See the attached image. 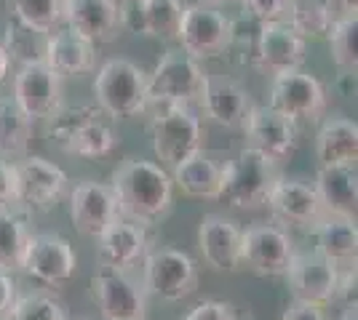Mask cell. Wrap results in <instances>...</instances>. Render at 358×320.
Segmentation results:
<instances>
[{
	"label": "cell",
	"instance_id": "6da1fadb",
	"mask_svg": "<svg viewBox=\"0 0 358 320\" xmlns=\"http://www.w3.org/2000/svg\"><path fill=\"white\" fill-rule=\"evenodd\" d=\"M110 190L118 200L120 219L139 227H152L174 206V182L164 166L152 160H123L110 179Z\"/></svg>",
	"mask_w": 358,
	"mask_h": 320
},
{
	"label": "cell",
	"instance_id": "7a4b0ae2",
	"mask_svg": "<svg viewBox=\"0 0 358 320\" xmlns=\"http://www.w3.org/2000/svg\"><path fill=\"white\" fill-rule=\"evenodd\" d=\"M45 137L57 150L86 160L107 158L120 142L113 121L96 105L62 107L48 118Z\"/></svg>",
	"mask_w": 358,
	"mask_h": 320
},
{
	"label": "cell",
	"instance_id": "3957f363",
	"mask_svg": "<svg viewBox=\"0 0 358 320\" xmlns=\"http://www.w3.org/2000/svg\"><path fill=\"white\" fill-rule=\"evenodd\" d=\"M278 176V163H273L252 147H243L227 166H222V184L217 200L238 211L262 208Z\"/></svg>",
	"mask_w": 358,
	"mask_h": 320
},
{
	"label": "cell",
	"instance_id": "277c9868",
	"mask_svg": "<svg viewBox=\"0 0 358 320\" xmlns=\"http://www.w3.org/2000/svg\"><path fill=\"white\" fill-rule=\"evenodd\" d=\"M206 86H209V75L201 67V61L187 56L185 51H169L148 75V107H145V112L169 105H201Z\"/></svg>",
	"mask_w": 358,
	"mask_h": 320
},
{
	"label": "cell",
	"instance_id": "5b68a950",
	"mask_svg": "<svg viewBox=\"0 0 358 320\" xmlns=\"http://www.w3.org/2000/svg\"><path fill=\"white\" fill-rule=\"evenodd\" d=\"M150 137L152 153L161 160L158 166H164L166 171L177 168L182 160L203 150V125L193 107H155L150 121Z\"/></svg>",
	"mask_w": 358,
	"mask_h": 320
},
{
	"label": "cell",
	"instance_id": "8992f818",
	"mask_svg": "<svg viewBox=\"0 0 358 320\" xmlns=\"http://www.w3.org/2000/svg\"><path fill=\"white\" fill-rule=\"evenodd\" d=\"M96 107L110 121L134 118L148 107V75L129 59H107L94 77Z\"/></svg>",
	"mask_w": 358,
	"mask_h": 320
},
{
	"label": "cell",
	"instance_id": "52a82bcc",
	"mask_svg": "<svg viewBox=\"0 0 358 320\" xmlns=\"http://www.w3.org/2000/svg\"><path fill=\"white\" fill-rule=\"evenodd\" d=\"M177 43L195 61L217 59V56L227 54V48L233 43V19L224 16L217 6H209L203 0L185 3L177 30Z\"/></svg>",
	"mask_w": 358,
	"mask_h": 320
},
{
	"label": "cell",
	"instance_id": "ba28073f",
	"mask_svg": "<svg viewBox=\"0 0 358 320\" xmlns=\"http://www.w3.org/2000/svg\"><path fill=\"white\" fill-rule=\"evenodd\" d=\"M14 176L16 206L27 211H51L70 192V176L41 155H24L14 160Z\"/></svg>",
	"mask_w": 358,
	"mask_h": 320
},
{
	"label": "cell",
	"instance_id": "9c48e42d",
	"mask_svg": "<svg viewBox=\"0 0 358 320\" xmlns=\"http://www.w3.org/2000/svg\"><path fill=\"white\" fill-rule=\"evenodd\" d=\"M142 286L166 302H182L198 289V264L179 248H150L142 259Z\"/></svg>",
	"mask_w": 358,
	"mask_h": 320
},
{
	"label": "cell",
	"instance_id": "30bf717a",
	"mask_svg": "<svg viewBox=\"0 0 358 320\" xmlns=\"http://www.w3.org/2000/svg\"><path fill=\"white\" fill-rule=\"evenodd\" d=\"M19 270L41 286L62 289L78 273V257L73 243L59 232H30Z\"/></svg>",
	"mask_w": 358,
	"mask_h": 320
},
{
	"label": "cell",
	"instance_id": "8fae6325",
	"mask_svg": "<svg viewBox=\"0 0 358 320\" xmlns=\"http://www.w3.org/2000/svg\"><path fill=\"white\" fill-rule=\"evenodd\" d=\"M297 254L289 229L281 224H254L241 229V267L262 277H284Z\"/></svg>",
	"mask_w": 358,
	"mask_h": 320
},
{
	"label": "cell",
	"instance_id": "7c38bea8",
	"mask_svg": "<svg viewBox=\"0 0 358 320\" xmlns=\"http://www.w3.org/2000/svg\"><path fill=\"white\" fill-rule=\"evenodd\" d=\"M308 59V40L299 38L286 22L259 24L254 35L249 64L268 75H281L289 70H302Z\"/></svg>",
	"mask_w": 358,
	"mask_h": 320
},
{
	"label": "cell",
	"instance_id": "4fadbf2b",
	"mask_svg": "<svg viewBox=\"0 0 358 320\" xmlns=\"http://www.w3.org/2000/svg\"><path fill=\"white\" fill-rule=\"evenodd\" d=\"M246 147L270 158L273 163L289 160L299 144V125L297 121L286 118L284 112L273 109L270 105H252L246 123Z\"/></svg>",
	"mask_w": 358,
	"mask_h": 320
},
{
	"label": "cell",
	"instance_id": "5bb4252c",
	"mask_svg": "<svg viewBox=\"0 0 358 320\" xmlns=\"http://www.w3.org/2000/svg\"><path fill=\"white\" fill-rule=\"evenodd\" d=\"M268 105L297 123L318 121L324 115V109H327V89L310 73L289 70V73H281V75H273Z\"/></svg>",
	"mask_w": 358,
	"mask_h": 320
},
{
	"label": "cell",
	"instance_id": "9a60e30c",
	"mask_svg": "<svg viewBox=\"0 0 358 320\" xmlns=\"http://www.w3.org/2000/svg\"><path fill=\"white\" fill-rule=\"evenodd\" d=\"M340 267L318 251H297L286 270V280L292 296L297 302H308L315 307H329L337 302V286H340Z\"/></svg>",
	"mask_w": 358,
	"mask_h": 320
},
{
	"label": "cell",
	"instance_id": "2e32d148",
	"mask_svg": "<svg viewBox=\"0 0 358 320\" xmlns=\"http://www.w3.org/2000/svg\"><path fill=\"white\" fill-rule=\"evenodd\" d=\"M91 299L102 320H145L148 291L129 273L96 270L91 277Z\"/></svg>",
	"mask_w": 358,
	"mask_h": 320
},
{
	"label": "cell",
	"instance_id": "e0dca14e",
	"mask_svg": "<svg viewBox=\"0 0 358 320\" xmlns=\"http://www.w3.org/2000/svg\"><path fill=\"white\" fill-rule=\"evenodd\" d=\"M16 107L35 121H48L62 107V77L41 64H22L14 75V96Z\"/></svg>",
	"mask_w": 358,
	"mask_h": 320
},
{
	"label": "cell",
	"instance_id": "ac0fdd59",
	"mask_svg": "<svg viewBox=\"0 0 358 320\" xmlns=\"http://www.w3.org/2000/svg\"><path fill=\"white\" fill-rule=\"evenodd\" d=\"M70 195V219L73 227L86 238H99L110 224L120 219L118 200L113 195L110 184L83 179L67 192Z\"/></svg>",
	"mask_w": 358,
	"mask_h": 320
},
{
	"label": "cell",
	"instance_id": "d6986e66",
	"mask_svg": "<svg viewBox=\"0 0 358 320\" xmlns=\"http://www.w3.org/2000/svg\"><path fill=\"white\" fill-rule=\"evenodd\" d=\"M273 213V219L278 224H289V227L299 229H313L324 216V206L315 195L313 182H299V179H289V176H278L265 203Z\"/></svg>",
	"mask_w": 358,
	"mask_h": 320
},
{
	"label": "cell",
	"instance_id": "ffe728a7",
	"mask_svg": "<svg viewBox=\"0 0 358 320\" xmlns=\"http://www.w3.org/2000/svg\"><path fill=\"white\" fill-rule=\"evenodd\" d=\"M150 251L148 227H139L134 222L118 219L115 224L96 238V264L99 270L129 273L142 264Z\"/></svg>",
	"mask_w": 358,
	"mask_h": 320
},
{
	"label": "cell",
	"instance_id": "44dd1931",
	"mask_svg": "<svg viewBox=\"0 0 358 320\" xmlns=\"http://www.w3.org/2000/svg\"><path fill=\"white\" fill-rule=\"evenodd\" d=\"M62 27L94 46L110 43L120 32L118 0H64Z\"/></svg>",
	"mask_w": 358,
	"mask_h": 320
},
{
	"label": "cell",
	"instance_id": "7402d4cb",
	"mask_svg": "<svg viewBox=\"0 0 358 320\" xmlns=\"http://www.w3.org/2000/svg\"><path fill=\"white\" fill-rule=\"evenodd\" d=\"M201 257L214 273L241 270V227L222 213H206L198 224Z\"/></svg>",
	"mask_w": 358,
	"mask_h": 320
},
{
	"label": "cell",
	"instance_id": "603a6c76",
	"mask_svg": "<svg viewBox=\"0 0 358 320\" xmlns=\"http://www.w3.org/2000/svg\"><path fill=\"white\" fill-rule=\"evenodd\" d=\"M43 64L59 77H80L96 70V46L67 27L48 32Z\"/></svg>",
	"mask_w": 358,
	"mask_h": 320
},
{
	"label": "cell",
	"instance_id": "cb8c5ba5",
	"mask_svg": "<svg viewBox=\"0 0 358 320\" xmlns=\"http://www.w3.org/2000/svg\"><path fill=\"white\" fill-rule=\"evenodd\" d=\"M315 195L321 200L327 216L356 222L358 184L356 166H318L315 171Z\"/></svg>",
	"mask_w": 358,
	"mask_h": 320
},
{
	"label": "cell",
	"instance_id": "d4e9b609",
	"mask_svg": "<svg viewBox=\"0 0 358 320\" xmlns=\"http://www.w3.org/2000/svg\"><path fill=\"white\" fill-rule=\"evenodd\" d=\"M201 107L206 118L214 121L222 128H243L246 115L252 109V96L249 91L238 86L236 80H211L203 91Z\"/></svg>",
	"mask_w": 358,
	"mask_h": 320
},
{
	"label": "cell",
	"instance_id": "484cf974",
	"mask_svg": "<svg viewBox=\"0 0 358 320\" xmlns=\"http://www.w3.org/2000/svg\"><path fill=\"white\" fill-rule=\"evenodd\" d=\"M315 160L318 166H356L358 160V125L343 115L321 123L315 134Z\"/></svg>",
	"mask_w": 358,
	"mask_h": 320
},
{
	"label": "cell",
	"instance_id": "4316f807",
	"mask_svg": "<svg viewBox=\"0 0 358 320\" xmlns=\"http://www.w3.org/2000/svg\"><path fill=\"white\" fill-rule=\"evenodd\" d=\"M174 187L182 190V195L198 200H217L220 198V184H222V166L211 160L209 155L195 153L193 158L182 160L177 168L169 171Z\"/></svg>",
	"mask_w": 358,
	"mask_h": 320
},
{
	"label": "cell",
	"instance_id": "83f0119b",
	"mask_svg": "<svg viewBox=\"0 0 358 320\" xmlns=\"http://www.w3.org/2000/svg\"><path fill=\"white\" fill-rule=\"evenodd\" d=\"M315 241V251L329 261H334L340 270L353 267L358 254V232L356 222L337 219V216H324L313 229H310Z\"/></svg>",
	"mask_w": 358,
	"mask_h": 320
},
{
	"label": "cell",
	"instance_id": "f1b7e54d",
	"mask_svg": "<svg viewBox=\"0 0 358 320\" xmlns=\"http://www.w3.org/2000/svg\"><path fill=\"white\" fill-rule=\"evenodd\" d=\"M32 144V121L16 107L14 99L0 96V158L19 160L30 155Z\"/></svg>",
	"mask_w": 358,
	"mask_h": 320
},
{
	"label": "cell",
	"instance_id": "f546056e",
	"mask_svg": "<svg viewBox=\"0 0 358 320\" xmlns=\"http://www.w3.org/2000/svg\"><path fill=\"white\" fill-rule=\"evenodd\" d=\"M45 40H48V32H41L19 22V19H8L6 32H3V51L8 54L11 64H41L45 59Z\"/></svg>",
	"mask_w": 358,
	"mask_h": 320
},
{
	"label": "cell",
	"instance_id": "4dcf8cb0",
	"mask_svg": "<svg viewBox=\"0 0 358 320\" xmlns=\"http://www.w3.org/2000/svg\"><path fill=\"white\" fill-rule=\"evenodd\" d=\"M27 238H30L27 219L16 211V206L0 208V270L16 273L22 267Z\"/></svg>",
	"mask_w": 358,
	"mask_h": 320
},
{
	"label": "cell",
	"instance_id": "1f68e13d",
	"mask_svg": "<svg viewBox=\"0 0 358 320\" xmlns=\"http://www.w3.org/2000/svg\"><path fill=\"white\" fill-rule=\"evenodd\" d=\"M331 61L343 77H356L358 70V16L334 19L327 32Z\"/></svg>",
	"mask_w": 358,
	"mask_h": 320
},
{
	"label": "cell",
	"instance_id": "d6a6232c",
	"mask_svg": "<svg viewBox=\"0 0 358 320\" xmlns=\"http://www.w3.org/2000/svg\"><path fill=\"white\" fill-rule=\"evenodd\" d=\"M139 14H142V27L145 38H158V40H177L179 22L185 3L182 0H136Z\"/></svg>",
	"mask_w": 358,
	"mask_h": 320
},
{
	"label": "cell",
	"instance_id": "836d02e7",
	"mask_svg": "<svg viewBox=\"0 0 358 320\" xmlns=\"http://www.w3.org/2000/svg\"><path fill=\"white\" fill-rule=\"evenodd\" d=\"M334 22L327 0H292L286 24L297 32L299 38H324Z\"/></svg>",
	"mask_w": 358,
	"mask_h": 320
},
{
	"label": "cell",
	"instance_id": "e575fe53",
	"mask_svg": "<svg viewBox=\"0 0 358 320\" xmlns=\"http://www.w3.org/2000/svg\"><path fill=\"white\" fill-rule=\"evenodd\" d=\"M14 19L41 32H54L64 19V0H6Z\"/></svg>",
	"mask_w": 358,
	"mask_h": 320
},
{
	"label": "cell",
	"instance_id": "d590c367",
	"mask_svg": "<svg viewBox=\"0 0 358 320\" xmlns=\"http://www.w3.org/2000/svg\"><path fill=\"white\" fill-rule=\"evenodd\" d=\"M8 320H70V315L48 294H19Z\"/></svg>",
	"mask_w": 358,
	"mask_h": 320
},
{
	"label": "cell",
	"instance_id": "8d00e7d4",
	"mask_svg": "<svg viewBox=\"0 0 358 320\" xmlns=\"http://www.w3.org/2000/svg\"><path fill=\"white\" fill-rule=\"evenodd\" d=\"M249 19L259 22V24H268V22H286L289 14V6L292 0H241Z\"/></svg>",
	"mask_w": 358,
	"mask_h": 320
},
{
	"label": "cell",
	"instance_id": "74e56055",
	"mask_svg": "<svg viewBox=\"0 0 358 320\" xmlns=\"http://www.w3.org/2000/svg\"><path fill=\"white\" fill-rule=\"evenodd\" d=\"M182 320H238V310L222 299H203L187 310Z\"/></svg>",
	"mask_w": 358,
	"mask_h": 320
},
{
	"label": "cell",
	"instance_id": "f35d334b",
	"mask_svg": "<svg viewBox=\"0 0 358 320\" xmlns=\"http://www.w3.org/2000/svg\"><path fill=\"white\" fill-rule=\"evenodd\" d=\"M16 206V176L14 163L0 158V208Z\"/></svg>",
	"mask_w": 358,
	"mask_h": 320
},
{
	"label": "cell",
	"instance_id": "ab89813d",
	"mask_svg": "<svg viewBox=\"0 0 358 320\" xmlns=\"http://www.w3.org/2000/svg\"><path fill=\"white\" fill-rule=\"evenodd\" d=\"M16 296H19V286L14 280V273L0 270V320H8Z\"/></svg>",
	"mask_w": 358,
	"mask_h": 320
},
{
	"label": "cell",
	"instance_id": "60d3db41",
	"mask_svg": "<svg viewBox=\"0 0 358 320\" xmlns=\"http://www.w3.org/2000/svg\"><path fill=\"white\" fill-rule=\"evenodd\" d=\"M281 320H327V312H324V307H315V305H308V302L292 299V302L286 305Z\"/></svg>",
	"mask_w": 358,
	"mask_h": 320
},
{
	"label": "cell",
	"instance_id": "b9f144b4",
	"mask_svg": "<svg viewBox=\"0 0 358 320\" xmlns=\"http://www.w3.org/2000/svg\"><path fill=\"white\" fill-rule=\"evenodd\" d=\"M329 11L334 19H345V16H358V0H327Z\"/></svg>",
	"mask_w": 358,
	"mask_h": 320
},
{
	"label": "cell",
	"instance_id": "7bdbcfd3",
	"mask_svg": "<svg viewBox=\"0 0 358 320\" xmlns=\"http://www.w3.org/2000/svg\"><path fill=\"white\" fill-rule=\"evenodd\" d=\"M8 73H11V59H8V54L0 46V86L8 80Z\"/></svg>",
	"mask_w": 358,
	"mask_h": 320
},
{
	"label": "cell",
	"instance_id": "ee69618b",
	"mask_svg": "<svg viewBox=\"0 0 358 320\" xmlns=\"http://www.w3.org/2000/svg\"><path fill=\"white\" fill-rule=\"evenodd\" d=\"M340 320H358V307L356 305H348L343 310V315H340Z\"/></svg>",
	"mask_w": 358,
	"mask_h": 320
},
{
	"label": "cell",
	"instance_id": "f6af8a7d",
	"mask_svg": "<svg viewBox=\"0 0 358 320\" xmlns=\"http://www.w3.org/2000/svg\"><path fill=\"white\" fill-rule=\"evenodd\" d=\"M203 3H209V6H227V3H241V0H203Z\"/></svg>",
	"mask_w": 358,
	"mask_h": 320
},
{
	"label": "cell",
	"instance_id": "bcb514c9",
	"mask_svg": "<svg viewBox=\"0 0 358 320\" xmlns=\"http://www.w3.org/2000/svg\"><path fill=\"white\" fill-rule=\"evenodd\" d=\"M118 3H123V0H118Z\"/></svg>",
	"mask_w": 358,
	"mask_h": 320
},
{
	"label": "cell",
	"instance_id": "7dc6e473",
	"mask_svg": "<svg viewBox=\"0 0 358 320\" xmlns=\"http://www.w3.org/2000/svg\"><path fill=\"white\" fill-rule=\"evenodd\" d=\"M86 320H89V318H86Z\"/></svg>",
	"mask_w": 358,
	"mask_h": 320
}]
</instances>
